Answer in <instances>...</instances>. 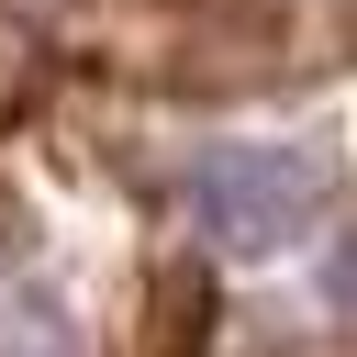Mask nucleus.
<instances>
[{
  "mask_svg": "<svg viewBox=\"0 0 357 357\" xmlns=\"http://www.w3.org/2000/svg\"><path fill=\"white\" fill-rule=\"evenodd\" d=\"M156 290H167V301H156V346H145V357H190V346L212 335V290H201L190 268H178V279H156Z\"/></svg>",
  "mask_w": 357,
  "mask_h": 357,
  "instance_id": "obj_2",
  "label": "nucleus"
},
{
  "mask_svg": "<svg viewBox=\"0 0 357 357\" xmlns=\"http://www.w3.org/2000/svg\"><path fill=\"white\" fill-rule=\"evenodd\" d=\"M190 212H201L212 245L279 257L290 234H312V167H301V156H245V145H223V156L190 167Z\"/></svg>",
  "mask_w": 357,
  "mask_h": 357,
  "instance_id": "obj_1",
  "label": "nucleus"
}]
</instances>
